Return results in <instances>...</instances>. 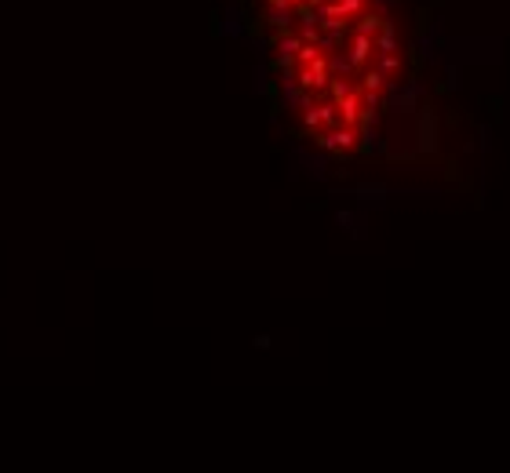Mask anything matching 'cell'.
Instances as JSON below:
<instances>
[{"mask_svg":"<svg viewBox=\"0 0 510 473\" xmlns=\"http://www.w3.org/2000/svg\"><path fill=\"white\" fill-rule=\"evenodd\" d=\"M263 29L284 106L328 153L372 146L405 80V44L382 0H263Z\"/></svg>","mask_w":510,"mask_h":473,"instance_id":"cell-1","label":"cell"}]
</instances>
